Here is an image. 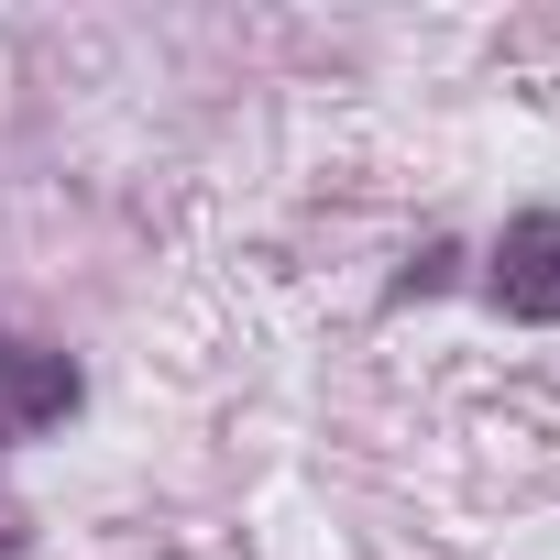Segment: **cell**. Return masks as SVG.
Listing matches in <instances>:
<instances>
[{
    "label": "cell",
    "instance_id": "1",
    "mask_svg": "<svg viewBox=\"0 0 560 560\" xmlns=\"http://www.w3.org/2000/svg\"><path fill=\"white\" fill-rule=\"evenodd\" d=\"M78 396H89V374H78L67 352L0 330V440H45V429H67Z\"/></svg>",
    "mask_w": 560,
    "mask_h": 560
},
{
    "label": "cell",
    "instance_id": "2",
    "mask_svg": "<svg viewBox=\"0 0 560 560\" xmlns=\"http://www.w3.org/2000/svg\"><path fill=\"white\" fill-rule=\"evenodd\" d=\"M494 308H505V319H527V330H549V319H560V209L505 220V242H494Z\"/></svg>",
    "mask_w": 560,
    "mask_h": 560
}]
</instances>
